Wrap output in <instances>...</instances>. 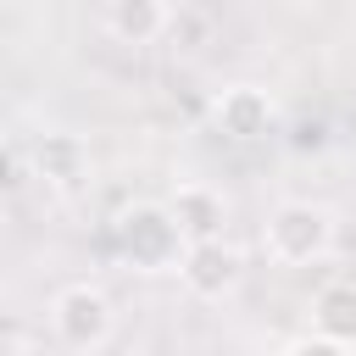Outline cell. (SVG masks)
<instances>
[{
    "label": "cell",
    "mask_w": 356,
    "mask_h": 356,
    "mask_svg": "<svg viewBox=\"0 0 356 356\" xmlns=\"http://www.w3.org/2000/svg\"><path fill=\"white\" fill-rule=\"evenodd\" d=\"M167 211L178 217V228H184L189 245H200V239H228V195H222L217 184H206V178L172 184Z\"/></svg>",
    "instance_id": "8992f818"
},
{
    "label": "cell",
    "mask_w": 356,
    "mask_h": 356,
    "mask_svg": "<svg viewBox=\"0 0 356 356\" xmlns=\"http://www.w3.org/2000/svg\"><path fill=\"white\" fill-rule=\"evenodd\" d=\"M33 167L50 189H78L89 178V145L78 134H44V145L33 150Z\"/></svg>",
    "instance_id": "9c48e42d"
},
{
    "label": "cell",
    "mask_w": 356,
    "mask_h": 356,
    "mask_svg": "<svg viewBox=\"0 0 356 356\" xmlns=\"http://www.w3.org/2000/svg\"><path fill=\"white\" fill-rule=\"evenodd\" d=\"M172 22L167 0H106V33L117 44H156Z\"/></svg>",
    "instance_id": "ba28073f"
},
{
    "label": "cell",
    "mask_w": 356,
    "mask_h": 356,
    "mask_svg": "<svg viewBox=\"0 0 356 356\" xmlns=\"http://www.w3.org/2000/svg\"><path fill=\"white\" fill-rule=\"evenodd\" d=\"M239 278H245V256L228 239H200V245H184L178 256V284L195 300H228Z\"/></svg>",
    "instance_id": "5b68a950"
},
{
    "label": "cell",
    "mask_w": 356,
    "mask_h": 356,
    "mask_svg": "<svg viewBox=\"0 0 356 356\" xmlns=\"http://www.w3.org/2000/svg\"><path fill=\"white\" fill-rule=\"evenodd\" d=\"M211 128L228 145H256L278 128V106L261 83H228V89L211 95Z\"/></svg>",
    "instance_id": "277c9868"
},
{
    "label": "cell",
    "mask_w": 356,
    "mask_h": 356,
    "mask_svg": "<svg viewBox=\"0 0 356 356\" xmlns=\"http://www.w3.org/2000/svg\"><path fill=\"white\" fill-rule=\"evenodd\" d=\"M339 239V222L323 200H278L261 222V250L273 267H317Z\"/></svg>",
    "instance_id": "6da1fadb"
},
{
    "label": "cell",
    "mask_w": 356,
    "mask_h": 356,
    "mask_svg": "<svg viewBox=\"0 0 356 356\" xmlns=\"http://www.w3.org/2000/svg\"><path fill=\"white\" fill-rule=\"evenodd\" d=\"M184 245L189 239H184L178 217L167 211V200H134L111 217V250L139 273H178Z\"/></svg>",
    "instance_id": "7a4b0ae2"
},
{
    "label": "cell",
    "mask_w": 356,
    "mask_h": 356,
    "mask_svg": "<svg viewBox=\"0 0 356 356\" xmlns=\"http://www.w3.org/2000/svg\"><path fill=\"white\" fill-rule=\"evenodd\" d=\"M284 356H356V345H345V339H328V334L306 328V334H295V339L284 345Z\"/></svg>",
    "instance_id": "30bf717a"
},
{
    "label": "cell",
    "mask_w": 356,
    "mask_h": 356,
    "mask_svg": "<svg viewBox=\"0 0 356 356\" xmlns=\"http://www.w3.org/2000/svg\"><path fill=\"white\" fill-rule=\"evenodd\" d=\"M44 328H50L56 350H67V356H95V350H106L111 334H117V306H111V295H106L100 284L78 278V284H61V289L50 295Z\"/></svg>",
    "instance_id": "3957f363"
},
{
    "label": "cell",
    "mask_w": 356,
    "mask_h": 356,
    "mask_svg": "<svg viewBox=\"0 0 356 356\" xmlns=\"http://www.w3.org/2000/svg\"><path fill=\"white\" fill-rule=\"evenodd\" d=\"M306 328L356 345V278H328V284H317L312 300H306Z\"/></svg>",
    "instance_id": "52a82bcc"
}]
</instances>
